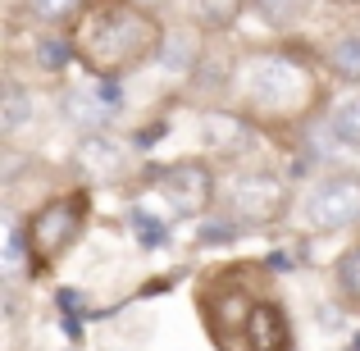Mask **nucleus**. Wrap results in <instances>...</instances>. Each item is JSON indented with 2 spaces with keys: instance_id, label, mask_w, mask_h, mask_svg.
I'll return each instance as SVG.
<instances>
[{
  "instance_id": "nucleus-22",
  "label": "nucleus",
  "mask_w": 360,
  "mask_h": 351,
  "mask_svg": "<svg viewBox=\"0 0 360 351\" xmlns=\"http://www.w3.org/2000/svg\"><path fill=\"white\" fill-rule=\"evenodd\" d=\"M338 5H360V0H338Z\"/></svg>"
},
{
  "instance_id": "nucleus-16",
  "label": "nucleus",
  "mask_w": 360,
  "mask_h": 351,
  "mask_svg": "<svg viewBox=\"0 0 360 351\" xmlns=\"http://www.w3.org/2000/svg\"><path fill=\"white\" fill-rule=\"evenodd\" d=\"M328 279H333L338 301L352 306V310H360V237L333 260V274H328Z\"/></svg>"
},
{
  "instance_id": "nucleus-19",
  "label": "nucleus",
  "mask_w": 360,
  "mask_h": 351,
  "mask_svg": "<svg viewBox=\"0 0 360 351\" xmlns=\"http://www.w3.org/2000/svg\"><path fill=\"white\" fill-rule=\"evenodd\" d=\"M251 5L274 32H288V27H297L310 14V0H251Z\"/></svg>"
},
{
  "instance_id": "nucleus-2",
  "label": "nucleus",
  "mask_w": 360,
  "mask_h": 351,
  "mask_svg": "<svg viewBox=\"0 0 360 351\" xmlns=\"http://www.w3.org/2000/svg\"><path fill=\"white\" fill-rule=\"evenodd\" d=\"M238 87L251 115L288 119L301 115L306 106H315L319 87L306 60H297L292 51H255L238 64Z\"/></svg>"
},
{
  "instance_id": "nucleus-7",
  "label": "nucleus",
  "mask_w": 360,
  "mask_h": 351,
  "mask_svg": "<svg viewBox=\"0 0 360 351\" xmlns=\"http://www.w3.org/2000/svg\"><path fill=\"white\" fill-rule=\"evenodd\" d=\"M64 115L78 132H96V128H110L119 115H123V96H119V78H96L91 73L87 82L64 91Z\"/></svg>"
},
{
  "instance_id": "nucleus-3",
  "label": "nucleus",
  "mask_w": 360,
  "mask_h": 351,
  "mask_svg": "<svg viewBox=\"0 0 360 351\" xmlns=\"http://www.w3.org/2000/svg\"><path fill=\"white\" fill-rule=\"evenodd\" d=\"M91 219V196L82 192H55L27 215L23 237H27V269L32 274H51L73 246L82 242Z\"/></svg>"
},
{
  "instance_id": "nucleus-11",
  "label": "nucleus",
  "mask_w": 360,
  "mask_h": 351,
  "mask_svg": "<svg viewBox=\"0 0 360 351\" xmlns=\"http://www.w3.org/2000/svg\"><path fill=\"white\" fill-rule=\"evenodd\" d=\"M205 37L196 23H183V27H169L165 32V46H160V69L169 78H192L205 60Z\"/></svg>"
},
{
  "instance_id": "nucleus-21",
  "label": "nucleus",
  "mask_w": 360,
  "mask_h": 351,
  "mask_svg": "<svg viewBox=\"0 0 360 351\" xmlns=\"http://www.w3.org/2000/svg\"><path fill=\"white\" fill-rule=\"evenodd\" d=\"M132 5H141V9H150V14H165V9H174L178 0H132Z\"/></svg>"
},
{
  "instance_id": "nucleus-20",
  "label": "nucleus",
  "mask_w": 360,
  "mask_h": 351,
  "mask_svg": "<svg viewBox=\"0 0 360 351\" xmlns=\"http://www.w3.org/2000/svg\"><path fill=\"white\" fill-rule=\"evenodd\" d=\"M137 237H141V246H160L165 242V229H160L155 219H141L137 215Z\"/></svg>"
},
{
  "instance_id": "nucleus-14",
  "label": "nucleus",
  "mask_w": 360,
  "mask_h": 351,
  "mask_svg": "<svg viewBox=\"0 0 360 351\" xmlns=\"http://www.w3.org/2000/svg\"><path fill=\"white\" fill-rule=\"evenodd\" d=\"M32 64L41 73H64L69 64H78V46H73V32H51L46 27L32 46Z\"/></svg>"
},
{
  "instance_id": "nucleus-12",
  "label": "nucleus",
  "mask_w": 360,
  "mask_h": 351,
  "mask_svg": "<svg viewBox=\"0 0 360 351\" xmlns=\"http://www.w3.org/2000/svg\"><path fill=\"white\" fill-rule=\"evenodd\" d=\"M187 14L201 32L219 37V32H233L246 14V0H187Z\"/></svg>"
},
{
  "instance_id": "nucleus-15",
  "label": "nucleus",
  "mask_w": 360,
  "mask_h": 351,
  "mask_svg": "<svg viewBox=\"0 0 360 351\" xmlns=\"http://www.w3.org/2000/svg\"><path fill=\"white\" fill-rule=\"evenodd\" d=\"M23 9H27L32 23L51 27V32H69L87 14V0H23Z\"/></svg>"
},
{
  "instance_id": "nucleus-13",
  "label": "nucleus",
  "mask_w": 360,
  "mask_h": 351,
  "mask_svg": "<svg viewBox=\"0 0 360 351\" xmlns=\"http://www.w3.org/2000/svg\"><path fill=\"white\" fill-rule=\"evenodd\" d=\"M324 69L342 87H360V32H342L324 46Z\"/></svg>"
},
{
  "instance_id": "nucleus-9",
  "label": "nucleus",
  "mask_w": 360,
  "mask_h": 351,
  "mask_svg": "<svg viewBox=\"0 0 360 351\" xmlns=\"http://www.w3.org/2000/svg\"><path fill=\"white\" fill-rule=\"evenodd\" d=\"M292 343H297V333H292L288 310L274 297H255V306L246 310L238 338L224 351H292Z\"/></svg>"
},
{
  "instance_id": "nucleus-1",
  "label": "nucleus",
  "mask_w": 360,
  "mask_h": 351,
  "mask_svg": "<svg viewBox=\"0 0 360 351\" xmlns=\"http://www.w3.org/2000/svg\"><path fill=\"white\" fill-rule=\"evenodd\" d=\"M69 32L82 69L96 78L123 82L141 64H160V46H165L169 27L160 23V14L132 5V0H101V5H87V14Z\"/></svg>"
},
{
  "instance_id": "nucleus-8",
  "label": "nucleus",
  "mask_w": 360,
  "mask_h": 351,
  "mask_svg": "<svg viewBox=\"0 0 360 351\" xmlns=\"http://www.w3.org/2000/svg\"><path fill=\"white\" fill-rule=\"evenodd\" d=\"M201 146L219 160H242L260 146V123L251 110H201Z\"/></svg>"
},
{
  "instance_id": "nucleus-4",
  "label": "nucleus",
  "mask_w": 360,
  "mask_h": 351,
  "mask_svg": "<svg viewBox=\"0 0 360 351\" xmlns=\"http://www.w3.org/2000/svg\"><path fill=\"white\" fill-rule=\"evenodd\" d=\"M297 205V192L274 169H238L219 178V210L233 215L242 229H274Z\"/></svg>"
},
{
  "instance_id": "nucleus-17",
  "label": "nucleus",
  "mask_w": 360,
  "mask_h": 351,
  "mask_svg": "<svg viewBox=\"0 0 360 351\" xmlns=\"http://www.w3.org/2000/svg\"><path fill=\"white\" fill-rule=\"evenodd\" d=\"M32 119H37V101L27 96L18 82H5V96H0V132L14 137V132H23Z\"/></svg>"
},
{
  "instance_id": "nucleus-6",
  "label": "nucleus",
  "mask_w": 360,
  "mask_h": 351,
  "mask_svg": "<svg viewBox=\"0 0 360 351\" xmlns=\"http://www.w3.org/2000/svg\"><path fill=\"white\" fill-rule=\"evenodd\" d=\"M301 215L315 233H342L360 224V174H324L301 196Z\"/></svg>"
},
{
  "instance_id": "nucleus-18",
  "label": "nucleus",
  "mask_w": 360,
  "mask_h": 351,
  "mask_svg": "<svg viewBox=\"0 0 360 351\" xmlns=\"http://www.w3.org/2000/svg\"><path fill=\"white\" fill-rule=\"evenodd\" d=\"M328 132H333L338 146L360 151V87H356V96H347L342 106L328 115Z\"/></svg>"
},
{
  "instance_id": "nucleus-5",
  "label": "nucleus",
  "mask_w": 360,
  "mask_h": 351,
  "mask_svg": "<svg viewBox=\"0 0 360 351\" xmlns=\"http://www.w3.org/2000/svg\"><path fill=\"white\" fill-rule=\"evenodd\" d=\"M155 196H165V205L183 219H205L219 205V174L205 160H174V165H150V174L141 178Z\"/></svg>"
},
{
  "instance_id": "nucleus-10",
  "label": "nucleus",
  "mask_w": 360,
  "mask_h": 351,
  "mask_svg": "<svg viewBox=\"0 0 360 351\" xmlns=\"http://www.w3.org/2000/svg\"><path fill=\"white\" fill-rule=\"evenodd\" d=\"M73 160H78V169H87L91 178H115L119 169L128 165V146H123L110 128L78 132V141H73Z\"/></svg>"
}]
</instances>
